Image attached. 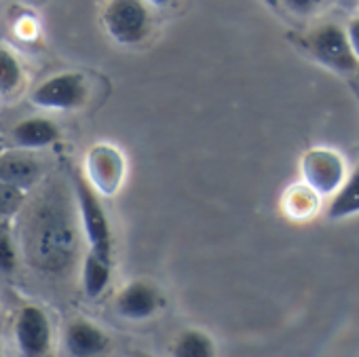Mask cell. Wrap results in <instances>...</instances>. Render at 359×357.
Masks as SVG:
<instances>
[{"instance_id": "44dd1931", "label": "cell", "mask_w": 359, "mask_h": 357, "mask_svg": "<svg viewBox=\"0 0 359 357\" xmlns=\"http://www.w3.org/2000/svg\"><path fill=\"white\" fill-rule=\"evenodd\" d=\"M146 5H150V7H156V9H161V7H167V5H171L173 0H144Z\"/></svg>"}, {"instance_id": "9a60e30c", "label": "cell", "mask_w": 359, "mask_h": 357, "mask_svg": "<svg viewBox=\"0 0 359 357\" xmlns=\"http://www.w3.org/2000/svg\"><path fill=\"white\" fill-rule=\"evenodd\" d=\"M112 277V264L110 260L97 258L95 254H87L83 264V290L89 298H97L104 294Z\"/></svg>"}, {"instance_id": "ffe728a7", "label": "cell", "mask_w": 359, "mask_h": 357, "mask_svg": "<svg viewBox=\"0 0 359 357\" xmlns=\"http://www.w3.org/2000/svg\"><path fill=\"white\" fill-rule=\"evenodd\" d=\"M344 32H346L348 45H351V49H353L357 62H359V18L351 20V24H348V28H346Z\"/></svg>"}, {"instance_id": "ac0fdd59", "label": "cell", "mask_w": 359, "mask_h": 357, "mask_svg": "<svg viewBox=\"0 0 359 357\" xmlns=\"http://www.w3.org/2000/svg\"><path fill=\"white\" fill-rule=\"evenodd\" d=\"M22 199H24V191L22 189H15V187H9V184L0 182V218H5L15 208H20Z\"/></svg>"}, {"instance_id": "e0dca14e", "label": "cell", "mask_w": 359, "mask_h": 357, "mask_svg": "<svg viewBox=\"0 0 359 357\" xmlns=\"http://www.w3.org/2000/svg\"><path fill=\"white\" fill-rule=\"evenodd\" d=\"M18 269V250L13 243V235L9 224L0 222V273L11 275Z\"/></svg>"}, {"instance_id": "8fae6325", "label": "cell", "mask_w": 359, "mask_h": 357, "mask_svg": "<svg viewBox=\"0 0 359 357\" xmlns=\"http://www.w3.org/2000/svg\"><path fill=\"white\" fill-rule=\"evenodd\" d=\"M41 163L26 150H11L0 154V182L26 191L41 177Z\"/></svg>"}, {"instance_id": "7a4b0ae2", "label": "cell", "mask_w": 359, "mask_h": 357, "mask_svg": "<svg viewBox=\"0 0 359 357\" xmlns=\"http://www.w3.org/2000/svg\"><path fill=\"white\" fill-rule=\"evenodd\" d=\"M74 199L81 216V224L85 237L89 241L91 254L104 260H112V229L106 210L95 193V189L87 182V177H74Z\"/></svg>"}, {"instance_id": "5b68a950", "label": "cell", "mask_w": 359, "mask_h": 357, "mask_svg": "<svg viewBox=\"0 0 359 357\" xmlns=\"http://www.w3.org/2000/svg\"><path fill=\"white\" fill-rule=\"evenodd\" d=\"M311 55L332 72L353 74L359 68V62L348 45L346 32L336 24H325L309 36Z\"/></svg>"}, {"instance_id": "4fadbf2b", "label": "cell", "mask_w": 359, "mask_h": 357, "mask_svg": "<svg viewBox=\"0 0 359 357\" xmlns=\"http://www.w3.org/2000/svg\"><path fill=\"white\" fill-rule=\"evenodd\" d=\"M357 214H359V163L344 177V182L332 195V201L327 206L330 220H344V218H353Z\"/></svg>"}, {"instance_id": "7c38bea8", "label": "cell", "mask_w": 359, "mask_h": 357, "mask_svg": "<svg viewBox=\"0 0 359 357\" xmlns=\"http://www.w3.org/2000/svg\"><path fill=\"white\" fill-rule=\"evenodd\" d=\"M11 140L22 150H43L60 140V127L47 116H28L11 129Z\"/></svg>"}, {"instance_id": "6da1fadb", "label": "cell", "mask_w": 359, "mask_h": 357, "mask_svg": "<svg viewBox=\"0 0 359 357\" xmlns=\"http://www.w3.org/2000/svg\"><path fill=\"white\" fill-rule=\"evenodd\" d=\"M28 252L43 271H62L76 252V233L72 218L62 203L45 201L28 222Z\"/></svg>"}, {"instance_id": "5bb4252c", "label": "cell", "mask_w": 359, "mask_h": 357, "mask_svg": "<svg viewBox=\"0 0 359 357\" xmlns=\"http://www.w3.org/2000/svg\"><path fill=\"white\" fill-rule=\"evenodd\" d=\"M171 357H216L214 338L197 328L180 332L171 344Z\"/></svg>"}, {"instance_id": "8992f818", "label": "cell", "mask_w": 359, "mask_h": 357, "mask_svg": "<svg viewBox=\"0 0 359 357\" xmlns=\"http://www.w3.org/2000/svg\"><path fill=\"white\" fill-rule=\"evenodd\" d=\"M302 177L315 195H334L346 177L344 159L332 148H311L300 163Z\"/></svg>"}, {"instance_id": "2e32d148", "label": "cell", "mask_w": 359, "mask_h": 357, "mask_svg": "<svg viewBox=\"0 0 359 357\" xmlns=\"http://www.w3.org/2000/svg\"><path fill=\"white\" fill-rule=\"evenodd\" d=\"M24 83V68L18 55L0 47V97H11Z\"/></svg>"}, {"instance_id": "ba28073f", "label": "cell", "mask_w": 359, "mask_h": 357, "mask_svg": "<svg viewBox=\"0 0 359 357\" xmlns=\"http://www.w3.org/2000/svg\"><path fill=\"white\" fill-rule=\"evenodd\" d=\"M89 171H91L89 184L104 195H112L123 182V173H125L123 154L108 144H100L91 150Z\"/></svg>"}, {"instance_id": "277c9868", "label": "cell", "mask_w": 359, "mask_h": 357, "mask_svg": "<svg viewBox=\"0 0 359 357\" xmlns=\"http://www.w3.org/2000/svg\"><path fill=\"white\" fill-rule=\"evenodd\" d=\"M28 100L32 106L41 110H51V112L79 110L89 100V83L81 72H60L39 83L30 91Z\"/></svg>"}, {"instance_id": "d6986e66", "label": "cell", "mask_w": 359, "mask_h": 357, "mask_svg": "<svg viewBox=\"0 0 359 357\" xmlns=\"http://www.w3.org/2000/svg\"><path fill=\"white\" fill-rule=\"evenodd\" d=\"M283 3L296 15H311L325 3V0H283Z\"/></svg>"}, {"instance_id": "9c48e42d", "label": "cell", "mask_w": 359, "mask_h": 357, "mask_svg": "<svg viewBox=\"0 0 359 357\" xmlns=\"http://www.w3.org/2000/svg\"><path fill=\"white\" fill-rule=\"evenodd\" d=\"M161 307L158 290L148 281H131L116 296V313L131 321L150 319Z\"/></svg>"}, {"instance_id": "52a82bcc", "label": "cell", "mask_w": 359, "mask_h": 357, "mask_svg": "<svg viewBox=\"0 0 359 357\" xmlns=\"http://www.w3.org/2000/svg\"><path fill=\"white\" fill-rule=\"evenodd\" d=\"M15 342L24 357H45L51 349V323L47 313L28 304L20 311L15 321Z\"/></svg>"}, {"instance_id": "30bf717a", "label": "cell", "mask_w": 359, "mask_h": 357, "mask_svg": "<svg viewBox=\"0 0 359 357\" xmlns=\"http://www.w3.org/2000/svg\"><path fill=\"white\" fill-rule=\"evenodd\" d=\"M110 346L108 334L93 321L76 319L66 330V349L72 357H102Z\"/></svg>"}, {"instance_id": "3957f363", "label": "cell", "mask_w": 359, "mask_h": 357, "mask_svg": "<svg viewBox=\"0 0 359 357\" xmlns=\"http://www.w3.org/2000/svg\"><path fill=\"white\" fill-rule=\"evenodd\" d=\"M102 24L116 45L133 47L150 32V11L144 0H108L102 13Z\"/></svg>"}]
</instances>
